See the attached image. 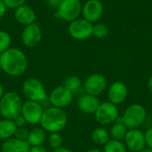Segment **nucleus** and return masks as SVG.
Masks as SVG:
<instances>
[{
    "label": "nucleus",
    "mask_w": 152,
    "mask_h": 152,
    "mask_svg": "<svg viewBox=\"0 0 152 152\" xmlns=\"http://www.w3.org/2000/svg\"><path fill=\"white\" fill-rule=\"evenodd\" d=\"M28 59L19 48L10 47L0 54V68L11 77H20L27 69Z\"/></svg>",
    "instance_id": "obj_1"
},
{
    "label": "nucleus",
    "mask_w": 152,
    "mask_h": 152,
    "mask_svg": "<svg viewBox=\"0 0 152 152\" xmlns=\"http://www.w3.org/2000/svg\"><path fill=\"white\" fill-rule=\"evenodd\" d=\"M67 122L68 117L62 109L50 107L44 110L40 125L49 133H59L66 126Z\"/></svg>",
    "instance_id": "obj_2"
},
{
    "label": "nucleus",
    "mask_w": 152,
    "mask_h": 152,
    "mask_svg": "<svg viewBox=\"0 0 152 152\" xmlns=\"http://www.w3.org/2000/svg\"><path fill=\"white\" fill-rule=\"evenodd\" d=\"M22 102L15 92H7L0 99V114L5 119L14 120L21 114Z\"/></svg>",
    "instance_id": "obj_3"
},
{
    "label": "nucleus",
    "mask_w": 152,
    "mask_h": 152,
    "mask_svg": "<svg viewBox=\"0 0 152 152\" xmlns=\"http://www.w3.org/2000/svg\"><path fill=\"white\" fill-rule=\"evenodd\" d=\"M82 11L80 0H63L55 9V17L67 22L79 18Z\"/></svg>",
    "instance_id": "obj_4"
},
{
    "label": "nucleus",
    "mask_w": 152,
    "mask_h": 152,
    "mask_svg": "<svg viewBox=\"0 0 152 152\" xmlns=\"http://www.w3.org/2000/svg\"><path fill=\"white\" fill-rule=\"evenodd\" d=\"M146 118V110L140 104H132L126 108L121 119L122 123L129 129H137Z\"/></svg>",
    "instance_id": "obj_5"
},
{
    "label": "nucleus",
    "mask_w": 152,
    "mask_h": 152,
    "mask_svg": "<svg viewBox=\"0 0 152 152\" xmlns=\"http://www.w3.org/2000/svg\"><path fill=\"white\" fill-rule=\"evenodd\" d=\"M93 23L83 18H77V20L69 22L68 32L69 36L75 40L83 41L93 37Z\"/></svg>",
    "instance_id": "obj_6"
},
{
    "label": "nucleus",
    "mask_w": 152,
    "mask_h": 152,
    "mask_svg": "<svg viewBox=\"0 0 152 152\" xmlns=\"http://www.w3.org/2000/svg\"><path fill=\"white\" fill-rule=\"evenodd\" d=\"M22 92L28 101L43 102L46 98V92L44 85L37 78H28L22 86Z\"/></svg>",
    "instance_id": "obj_7"
},
{
    "label": "nucleus",
    "mask_w": 152,
    "mask_h": 152,
    "mask_svg": "<svg viewBox=\"0 0 152 152\" xmlns=\"http://www.w3.org/2000/svg\"><path fill=\"white\" fill-rule=\"evenodd\" d=\"M95 119L101 125H110L118 118V110L117 106L110 102H105L100 103L95 113Z\"/></svg>",
    "instance_id": "obj_8"
},
{
    "label": "nucleus",
    "mask_w": 152,
    "mask_h": 152,
    "mask_svg": "<svg viewBox=\"0 0 152 152\" xmlns=\"http://www.w3.org/2000/svg\"><path fill=\"white\" fill-rule=\"evenodd\" d=\"M103 4L101 0H87L82 4V18L91 23L98 22L103 14Z\"/></svg>",
    "instance_id": "obj_9"
},
{
    "label": "nucleus",
    "mask_w": 152,
    "mask_h": 152,
    "mask_svg": "<svg viewBox=\"0 0 152 152\" xmlns=\"http://www.w3.org/2000/svg\"><path fill=\"white\" fill-rule=\"evenodd\" d=\"M43 38V31L37 23L25 26L21 32V41L27 47L32 48L40 44Z\"/></svg>",
    "instance_id": "obj_10"
},
{
    "label": "nucleus",
    "mask_w": 152,
    "mask_h": 152,
    "mask_svg": "<svg viewBox=\"0 0 152 152\" xmlns=\"http://www.w3.org/2000/svg\"><path fill=\"white\" fill-rule=\"evenodd\" d=\"M43 107L38 102L28 101L22 104L21 116L25 118L26 122L31 125L40 123L43 116Z\"/></svg>",
    "instance_id": "obj_11"
},
{
    "label": "nucleus",
    "mask_w": 152,
    "mask_h": 152,
    "mask_svg": "<svg viewBox=\"0 0 152 152\" xmlns=\"http://www.w3.org/2000/svg\"><path fill=\"white\" fill-rule=\"evenodd\" d=\"M107 86V79L101 73L90 75L84 83V89L86 94L97 96L101 94Z\"/></svg>",
    "instance_id": "obj_12"
},
{
    "label": "nucleus",
    "mask_w": 152,
    "mask_h": 152,
    "mask_svg": "<svg viewBox=\"0 0 152 152\" xmlns=\"http://www.w3.org/2000/svg\"><path fill=\"white\" fill-rule=\"evenodd\" d=\"M73 99V94L64 86L55 87L50 94L49 101L53 107L63 109L67 107Z\"/></svg>",
    "instance_id": "obj_13"
},
{
    "label": "nucleus",
    "mask_w": 152,
    "mask_h": 152,
    "mask_svg": "<svg viewBox=\"0 0 152 152\" xmlns=\"http://www.w3.org/2000/svg\"><path fill=\"white\" fill-rule=\"evenodd\" d=\"M125 142L126 147L134 152L140 151L145 148V136L144 134L138 129H130L127 131Z\"/></svg>",
    "instance_id": "obj_14"
},
{
    "label": "nucleus",
    "mask_w": 152,
    "mask_h": 152,
    "mask_svg": "<svg viewBox=\"0 0 152 152\" xmlns=\"http://www.w3.org/2000/svg\"><path fill=\"white\" fill-rule=\"evenodd\" d=\"M13 16L15 20L24 27L35 23L37 18L35 10L28 4H22L21 6L16 8L14 10Z\"/></svg>",
    "instance_id": "obj_15"
},
{
    "label": "nucleus",
    "mask_w": 152,
    "mask_h": 152,
    "mask_svg": "<svg viewBox=\"0 0 152 152\" xmlns=\"http://www.w3.org/2000/svg\"><path fill=\"white\" fill-rule=\"evenodd\" d=\"M127 96V87L125 83L121 81H116L112 83L108 90V97L110 102L121 104L125 102Z\"/></svg>",
    "instance_id": "obj_16"
},
{
    "label": "nucleus",
    "mask_w": 152,
    "mask_h": 152,
    "mask_svg": "<svg viewBox=\"0 0 152 152\" xmlns=\"http://www.w3.org/2000/svg\"><path fill=\"white\" fill-rule=\"evenodd\" d=\"M100 105V101L97 96H94L88 94L81 95L77 100V107L80 111L86 114L95 113Z\"/></svg>",
    "instance_id": "obj_17"
},
{
    "label": "nucleus",
    "mask_w": 152,
    "mask_h": 152,
    "mask_svg": "<svg viewBox=\"0 0 152 152\" xmlns=\"http://www.w3.org/2000/svg\"><path fill=\"white\" fill-rule=\"evenodd\" d=\"M2 152H29L30 146L27 141L10 138L2 144Z\"/></svg>",
    "instance_id": "obj_18"
},
{
    "label": "nucleus",
    "mask_w": 152,
    "mask_h": 152,
    "mask_svg": "<svg viewBox=\"0 0 152 152\" xmlns=\"http://www.w3.org/2000/svg\"><path fill=\"white\" fill-rule=\"evenodd\" d=\"M17 129L13 120L2 119L0 120V140H7L12 138Z\"/></svg>",
    "instance_id": "obj_19"
},
{
    "label": "nucleus",
    "mask_w": 152,
    "mask_h": 152,
    "mask_svg": "<svg viewBox=\"0 0 152 152\" xmlns=\"http://www.w3.org/2000/svg\"><path fill=\"white\" fill-rule=\"evenodd\" d=\"M45 134L43 129L40 128H34L28 133V136L27 139V142L29 144L30 147L33 146H39L42 145L45 141Z\"/></svg>",
    "instance_id": "obj_20"
},
{
    "label": "nucleus",
    "mask_w": 152,
    "mask_h": 152,
    "mask_svg": "<svg viewBox=\"0 0 152 152\" xmlns=\"http://www.w3.org/2000/svg\"><path fill=\"white\" fill-rule=\"evenodd\" d=\"M92 139L94 142L98 145H105L110 141V134L104 128L98 127L94 130Z\"/></svg>",
    "instance_id": "obj_21"
},
{
    "label": "nucleus",
    "mask_w": 152,
    "mask_h": 152,
    "mask_svg": "<svg viewBox=\"0 0 152 152\" xmlns=\"http://www.w3.org/2000/svg\"><path fill=\"white\" fill-rule=\"evenodd\" d=\"M127 131V127L122 122H118L112 126L110 129V136L113 140L121 141L125 139Z\"/></svg>",
    "instance_id": "obj_22"
},
{
    "label": "nucleus",
    "mask_w": 152,
    "mask_h": 152,
    "mask_svg": "<svg viewBox=\"0 0 152 152\" xmlns=\"http://www.w3.org/2000/svg\"><path fill=\"white\" fill-rule=\"evenodd\" d=\"M63 86L74 94L82 87V81L77 76H69L65 79Z\"/></svg>",
    "instance_id": "obj_23"
},
{
    "label": "nucleus",
    "mask_w": 152,
    "mask_h": 152,
    "mask_svg": "<svg viewBox=\"0 0 152 152\" xmlns=\"http://www.w3.org/2000/svg\"><path fill=\"white\" fill-rule=\"evenodd\" d=\"M109 28L103 22H96L94 24L93 28V37L98 39H103L108 37L109 35Z\"/></svg>",
    "instance_id": "obj_24"
},
{
    "label": "nucleus",
    "mask_w": 152,
    "mask_h": 152,
    "mask_svg": "<svg viewBox=\"0 0 152 152\" xmlns=\"http://www.w3.org/2000/svg\"><path fill=\"white\" fill-rule=\"evenodd\" d=\"M103 152H126V148L121 141L112 139L104 145Z\"/></svg>",
    "instance_id": "obj_25"
},
{
    "label": "nucleus",
    "mask_w": 152,
    "mask_h": 152,
    "mask_svg": "<svg viewBox=\"0 0 152 152\" xmlns=\"http://www.w3.org/2000/svg\"><path fill=\"white\" fill-rule=\"evenodd\" d=\"M12 38L10 34L5 30H0V54L11 47Z\"/></svg>",
    "instance_id": "obj_26"
},
{
    "label": "nucleus",
    "mask_w": 152,
    "mask_h": 152,
    "mask_svg": "<svg viewBox=\"0 0 152 152\" xmlns=\"http://www.w3.org/2000/svg\"><path fill=\"white\" fill-rule=\"evenodd\" d=\"M47 141H48V144L50 145V147L54 150L61 148L63 142L62 136L59 133H51Z\"/></svg>",
    "instance_id": "obj_27"
},
{
    "label": "nucleus",
    "mask_w": 152,
    "mask_h": 152,
    "mask_svg": "<svg viewBox=\"0 0 152 152\" xmlns=\"http://www.w3.org/2000/svg\"><path fill=\"white\" fill-rule=\"evenodd\" d=\"M6 6L7 9H13L15 10L16 8L21 6L22 4H25L27 0H2Z\"/></svg>",
    "instance_id": "obj_28"
},
{
    "label": "nucleus",
    "mask_w": 152,
    "mask_h": 152,
    "mask_svg": "<svg viewBox=\"0 0 152 152\" xmlns=\"http://www.w3.org/2000/svg\"><path fill=\"white\" fill-rule=\"evenodd\" d=\"M28 131L27 128H25L24 126L23 127H17L16 131H15V134H14V136L16 139H19V140H22V141H27L28 139Z\"/></svg>",
    "instance_id": "obj_29"
},
{
    "label": "nucleus",
    "mask_w": 152,
    "mask_h": 152,
    "mask_svg": "<svg viewBox=\"0 0 152 152\" xmlns=\"http://www.w3.org/2000/svg\"><path fill=\"white\" fill-rule=\"evenodd\" d=\"M145 136V143L148 146V148L152 150V127L148 129L146 133L144 134Z\"/></svg>",
    "instance_id": "obj_30"
},
{
    "label": "nucleus",
    "mask_w": 152,
    "mask_h": 152,
    "mask_svg": "<svg viewBox=\"0 0 152 152\" xmlns=\"http://www.w3.org/2000/svg\"><path fill=\"white\" fill-rule=\"evenodd\" d=\"M13 121H14V124L16 125L17 127H23V126H25V125L27 123L25 118L21 116V114L20 116H18Z\"/></svg>",
    "instance_id": "obj_31"
},
{
    "label": "nucleus",
    "mask_w": 152,
    "mask_h": 152,
    "mask_svg": "<svg viewBox=\"0 0 152 152\" xmlns=\"http://www.w3.org/2000/svg\"><path fill=\"white\" fill-rule=\"evenodd\" d=\"M62 1L63 0H45V3L49 7H51L53 9H56Z\"/></svg>",
    "instance_id": "obj_32"
},
{
    "label": "nucleus",
    "mask_w": 152,
    "mask_h": 152,
    "mask_svg": "<svg viewBox=\"0 0 152 152\" xmlns=\"http://www.w3.org/2000/svg\"><path fill=\"white\" fill-rule=\"evenodd\" d=\"M29 152H48L47 150L42 146V145H39V146H33V147H30V150Z\"/></svg>",
    "instance_id": "obj_33"
},
{
    "label": "nucleus",
    "mask_w": 152,
    "mask_h": 152,
    "mask_svg": "<svg viewBox=\"0 0 152 152\" xmlns=\"http://www.w3.org/2000/svg\"><path fill=\"white\" fill-rule=\"evenodd\" d=\"M6 6L4 5V2L2 0H0V20L3 19V17L4 16L5 12H6Z\"/></svg>",
    "instance_id": "obj_34"
},
{
    "label": "nucleus",
    "mask_w": 152,
    "mask_h": 152,
    "mask_svg": "<svg viewBox=\"0 0 152 152\" xmlns=\"http://www.w3.org/2000/svg\"><path fill=\"white\" fill-rule=\"evenodd\" d=\"M53 152H73V151H70V150H69V149H67V148H62V147H61V148H58V149L54 150V151Z\"/></svg>",
    "instance_id": "obj_35"
},
{
    "label": "nucleus",
    "mask_w": 152,
    "mask_h": 152,
    "mask_svg": "<svg viewBox=\"0 0 152 152\" xmlns=\"http://www.w3.org/2000/svg\"><path fill=\"white\" fill-rule=\"evenodd\" d=\"M148 88H149V91L152 94V76L148 80Z\"/></svg>",
    "instance_id": "obj_36"
},
{
    "label": "nucleus",
    "mask_w": 152,
    "mask_h": 152,
    "mask_svg": "<svg viewBox=\"0 0 152 152\" xmlns=\"http://www.w3.org/2000/svg\"><path fill=\"white\" fill-rule=\"evenodd\" d=\"M138 152H152V150L151 149H150V148H144V149L141 150L140 151Z\"/></svg>",
    "instance_id": "obj_37"
},
{
    "label": "nucleus",
    "mask_w": 152,
    "mask_h": 152,
    "mask_svg": "<svg viewBox=\"0 0 152 152\" xmlns=\"http://www.w3.org/2000/svg\"><path fill=\"white\" fill-rule=\"evenodd\" d=\"M3 94H4V89H3V86H2V85L0 84V99L2 98Z\"/></svg>",
    "instance_id": "obj_38"
},
{
    "label": "nucleus",
    "mask_w": 152,
    "mask_h": 152,
    "mask_svg": "<svg viewBox=\"0 0 152 152\" xmlns=\"http://www.w3.org/2000/svg\"><path fill=\"white\" fill-rule=\"evenodd\" d=\"M87 152H102V151H100L99 149H91L89 150Z\"/></svg>",
    "instance_id": "obj_39"
}]
</instances>
